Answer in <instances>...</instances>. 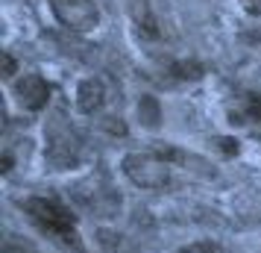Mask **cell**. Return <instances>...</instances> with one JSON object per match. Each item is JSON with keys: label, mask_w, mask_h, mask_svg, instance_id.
I'll return each instance as SVG.
<instances>
[{"label": "cell", "mask_w": 261, "mask_h": 253, "mask_svg": "<svg viewBox=\"0 0 261 253\" xmlns=\"http://www.w3.org/2000/svg\"><path fill=\"white\" fill-rule=\"evenodd\" d=\"M21 206H24V212L30 215V221L41 233H47L59 247H65L68 253H88L83 247L80 233H76V221H73L71 209L62 206L56 197H27Z\"/></svg>", "instance_id": "obj_1"}, {"label": "cell", "mask_w": 261, "mask_h": 253, "mask_svg": "<svg viewBox=\"0 0 261 253\" xmlns=\"http://www.w3.org/2000/svg\"><path fill=\"white\" fill-rule=\"evenodd\" d=\"M120 168L138 189L159 192V189L170 186V162L162 159L159 153H126Z\"/></svg>", "instance_id": "obj_2"}, {"label": "cell", "mask_w": 261, "mask_h": 253, "mask_svg": "<svg viewBox=\"0 0 261 253\" xmlns=\"http://www.w3.org/2000/svg\"><path fill=\"white\" fill-rule=\"evenodd\" d=\"M50 9L56 15V21L73 33H88L100 21L94 0H50Z\"/></svg>", "instance_id": "obj_3"}, {"label": "cell", "mask_w": 261, "mask_h": 253, "mask_svg": "<svg viewBox=\"0 0 261 253\" xmlns=\"http://www.w3.org/2000/svg\"><path fill=\"white\" fill-rule=\"evenodd\" d=\"M15 97L27 112H38V109L47 106L50 100V85L44 83V77L38 74H24L18 83H15Z\"/></svg>", "instance_id": "obj_4"}, {"label": "cell", "mask_w": 261, "mask_h": 253, "mask_svg": "<svg viewBox=\"0 0 261 253\" xmlns=\"http://www.w3.org/2000/svg\"><path fill=\"white\" fill-rule=\"evenodd\" d=\"M103 100H106V91H103V83L100 80H83L80 88H76V106L83 109V112H97V109L103 106Z\"/></svg>", "instance_id": "obj_5"}, {"label": "cell", "mask_w": 261, "mask_h": 253, "mask_svg": "<svg viewBox=\"0 0 261 253\" xmlns=\"http://www.w3.org/2000/svg\"><path fill=\"white\" fill-rule=\"evenodd\" d=\"M132 15H135V24L138 30H144V36H159L155 33V18L150 12V6H147V0H132Z\"/></svg>", "instance_id": "obj_6"}, {"label": "cell", "mask_w": 261, "mask_h": 253, "mask_svg": "<svg viewBox=\"0 0 261 253\" xmlns=\"http://www.w3.org/2000/svg\"><path fill=\"white\" fill-rule=\"evenodd\" d=\"M138 115H141V121L150 127V130H155V127L162 124V109H159V100H155V97H141V103H138Z\"/></svg>", "instance_id": "obj_7"}, {"label": "cell", "mask_w": 261, "mask_h": 253, "mask_svg": "<svg viewBox=\"0 0 261 253\" xmlns=\"http://www.w3.org/2000/svg\"><path fill=\"white\" fill-rule=\"evenodd\" d=\"M0 253H38V247L30 239H24V236H6Z\"/></svg>", "instance_id": "obj_8"}, {"label": "cell", "mask_w": 261, "mask_h": 253, "mask_svg": "<svg viewBox=\"0 0 261 253\" xmlns=\"http://www.w3.org/2000/svg\"><path fill=\"white\" fill-rule=\"evenodd\" d=\"M173 74H176L179 80H200L202 65L200 62H179V65H173Z\"/></svg>", "instance_id": "obj_9"}, {"label": "cell", "mask_w": 261, "mask_h": 253, "mask_svg": "<svg viewBox=\"0 0 261 253\" xmlns=\"http://www.w3.org/2000/svg\"><path fill=\"white\" fill-rule=\"evenodd\" d=\"M179 253H220V247H217L214 241H194L188 247H182Z\"/></svg>", "instance_id": "obj_10"}, {"label": "cell", "mask_w": 261, "mask_h": 253, "mask_svg": "<svg viewBox=\"0 0 261 253\" xmlns=\"http://www.w3.org/2000/svg\"><path fill=\"white\" fill-rule=\"evenodd\" d=\"M247 115L255 118V121H261V97H249L247 100Z\"/></svg>", "instance_id": "obj_11"}, {"label": "cell", "mask_w": 261, "mask_h": 253, "mask_svg": "<svg viewBox=\"0 0 261 253\" xmlns=\"http://www.w3.org/2000/svg\"><path fill=\"white\" fill-rule=\"evenodd\" d=\"M244 3V9H247L249 15H258L261 18V0H241Z\"/></svg>", "instance_id": "obj_12"}, {"label": "cell", "mask_w": 261, "mask_h": 253, "mask_svg": "<svg viewBox=\"0 0 261 253\" xmlns=\"http://www.w3.org/2000/svg\"><path fill=\"white\" fill-rule=\"evenodd\" d=\"M3 74H6V77H12L15 74V59L9 56V53H3Z\"/></svg>", "instance_id": "obj_13"}]
</instances>
